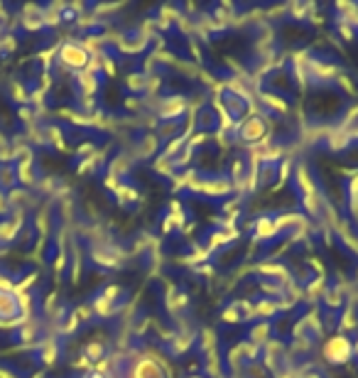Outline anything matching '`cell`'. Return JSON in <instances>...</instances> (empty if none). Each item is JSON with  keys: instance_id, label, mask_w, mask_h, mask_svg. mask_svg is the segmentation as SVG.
I'll list each match as a JSON object with an SVG mask.
<instances>
[{"instance_id": "4", "label": "cell", "mask_w": 358, "mask_h": 378, "mask_svg": "<svg viewBox=\"0 0 358 378\" xmlns=\"http://www.w3.org/2000/svg\"><path fill=\"white\" fill-rule=\"evenodd\" d=\"M10 94H12V101H20V103L28 101V94H25V89L20 84H12L10 86Z\"/></svg>"}, {"instance_id": "3", "label": "cell", "mask_w": 358, "mask_h": 378, "mask_svg": "<svg viewBox=\"0 0 358 378\" xmlns=\"http://www.w3.org/2000/svg\"><path fill=\"white\" fill-rule=\"evenodd\" d=\"M62 59L67 64H72V67H81V64H84V54H81L78 50H74V45L64 47V50H62Z\"/></svg>"}, {"instance_id": "1", "label": "cell", "mask_w": 358, "mask_h": 378, "mask_svg": "<svg viewBox=\"0 0 358 378\" xmlns=\"http://www.w3.org/2000/svg\"><path fill=\"white\" fill-rule=\"evenodd\" d=\"M17 315H20L17 297L10 290H0V322H12Z\"/></svg>"}, {"instance_id": "2", "label": "cell", "mask_w": 358, "mask_h": 378, "mask_svg": "<svg viewBox=\"0 0 358 378\" xmlns=\"http://www.w3.org/2000/svg\"><path fill=\"white\" fill-rule=\"evenodd\" d=\"M15 236H17V226L12 224L10 219H0V246L15 241Z\"/></svg>"}, {"instance_id": "5", "label": "cell", "mask_w": 358, "mask_h": 378, "mask_svg": "<svg viewBox=\"0 0 358 378\" xmlns=\"http://www.w3.org/2000/svg\"><path fill=\"white\" fill-rule=\"evenodd\" d=\"M8 211H12L10 209V202H8V194L0 189V216H6Z\"/></svg>"}]
</instances>
